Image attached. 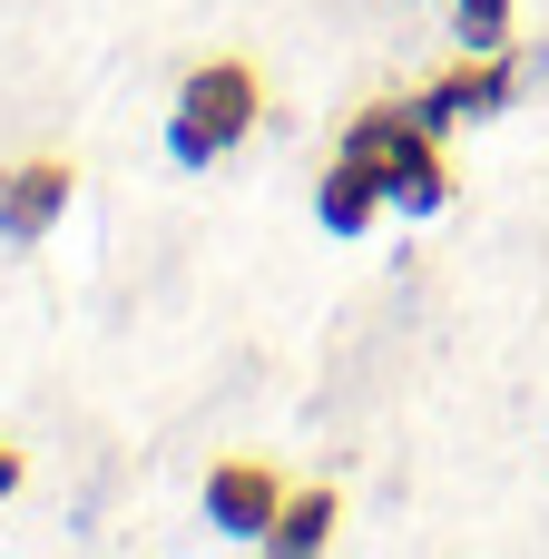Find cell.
I'll list each match as a JSON object with an SVG mask.
<instances>
[{
    "label": "cell",
    "instance_id": "6da1fadb",
    "mask_svg": "<svg viewBox=\"0 0 549 559\" xmlns=\"http://www.w3.org/2000/svg\"><path fill=\"white\" fill-rule=\"evenodd\" d=\"M255 128H265V69H255V59H236V49L196 59V69H187V88H177V118H167L177 167H216V157H236Z\"/></svg>",
    "mask_w": 549,
    "mask_h": 559
},
{
    "label": "cell",
    "instance_id": "7a4b0ae2",
    "mask_svg": "<svg viewBox=\"0 0 549 559\" xmlns=\"http://www.w3.org/2000/svg\"><path fill=\"white\" fill-rule=\"evenodd\" d=\"M511 49H462V59H442L422 88H413V108L432 118V128H472V118H501L511 108Z\"/></svg>",
    "mask_w": 549,
    "mask_h": 559
},
{
    "label": "cell",
    "instance_id": "3957f363",
    "mask_svg": "<svg viewBox=\"0 0 549 559\" xmlns=\"http://www.w3.org/2000/svg\"><path fill=\"white\" fill-rule=\"evenodd\" d=\"M69 197H79V167H69L59 147H39V157L0 167V236H10V246L49 236V226L69 216Z\"/></svg>",
    "mask_w": 549,
    "mask_h": 559
},
{
    "label": "cell",
    "instance_id": "277c9868",
    "mask_svg": "<svg viewBox=\"0 0 549 559\" xmlns=\"http://www.w3.org/2000/svg\"><path fill=\"white\" fill-rule=\"evenodd\" d=\"M285 491H295V481H285L275 462H216V472H206V521H216L226 540H265L275 511H285Z\"/></svg>",
    "mask_w": 549,
    "mask_h": 559
},
{
    "label": "cell",
    "instance_id": "5b68a950",
    "mask_svg": "<svg viewBox=\"0 0 549 559\" xmlns=\"http://www.w3.org/2000/svg\"><path fill=\"white\" fill-rule=\"evenodd\" d=\"M383 197H393L403 216H442V206H452V167H442V128H432V118L383 157Z\"/></svg>",
    "mask_w": 549,
    "mask_h": 559
},
{
    "label": "cell",
    "instance_id": "8992f818",
    "mask_svg": "<svg viewBox=\"0 0 549 559\" xmlns=\"http://www.w3.org/2000/svg\"><path fill=\"white\" fill-rule=\"evenodd\" d=\"M383 206H393V197H383V177H373L363 157H344V147H334V167L314 177V216H324L334 236H363Z\"/></svg>",
    "mask_w": 549,
    "mask_h": 559
},
{
    "label": "cell",
    "instance_id": "52a82bcc",
    "mask_svg": "<svg viewBox=\"0 0 549 559\" xmlns=\"http://www.w3.org/2000/svg\"><path fill=\"white\" fill-rule=\"evenodd\" d=\"M334 521H344V491H334V481H305V491H285V511H275L265 550H285V559H314L324 540H334Z\"/></svg>",
    "mask_w": 549,
    "mask_h": 559
},
{
    "label": "cell",
    "instance_id": "ba28073f",
    "mask_svg": "<svg viewBox=\"0 0 549 559\" xmlns=\"http://www.w3.org/2000/svg\"><path fill=\"white\" fill-rule=\"evenodd\" d=\"M462 49H511V0H452Z\"/></svg>",
    "mask_w": 549,
    "mask_h": 559
},
{
    "label": "cell",
    "instance_id": "9c48e42d",
    "mask_svg": "<svg viewBox=\"0 0 549 559\" xmlns=\"http://www.w3.org/2000/svg\"><path fill=\"white\" fill-rule=\"evenodd\" d=\"M20 481H29V462H20V442H10V432H0V501H10V491H20Z\"/></svg>",
    "mask_w": 549,
    "mask_h": 559
}]
</instances>
